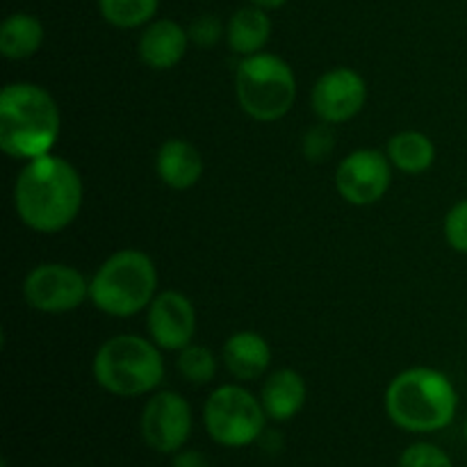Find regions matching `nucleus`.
Listing matches in <instances>:
<instances>
[{"label": "nucleus", "instance_id": "4be33fe9", "mask_svg": "<svg viewBox=\"0 0 467 467\" xmlns=\"http://www.w3.org/2000/svg\"><path fill=\"white\" fill-rule=\"evenodd\" d=\"M397 467H456L451 456L433 442H413L401 451Z\"/></svg>", "mask_w": 467, "mask_h": 467}, {"label": "nucleus", "instance_id": "f3484780", "mask_svg": "<svg viewBox=\"0 0 467 467\" xmlns=\"http://www.w3.org/2000/svg\"><path fill=\"white\" fill-rule=\"evenodd\" d=\"M272 39V18L269 12L255 5H246L233 12L226 23V44L231 53L240 57L263 53Z\"/></svg>", "mask_w": 467, "mask_h": 467}, {"label": "nucleus", "instance_id": "1a4fd4ad", "mask_svg": "<svg viewBox=\"0 0 467 467\" xmlns=\"http://www.w3.org/2000/svg\"><path fill=\"white\" fill-rule=\"evenodd\" d=\"M194 431V413L181 392L155 390L140 415L141 441L155 454L173 456L185 450Z\"/></svg>", "mask_w": 467, "mask_h": 467}, {"label": "nucleus", "instance_id": "4468645a", "mask_svg": "<svg viewBox=\"0 0 467 467\" xmlns=\"http://www.w3.org/2000/svg\"><path fill=\"white\" fill-rule=\"evenodd\" d=\"M205 171L203 155L192 141L171 137L162 141L155 153V173L169 190L185 192L201 182Z\"/></svg>", "mask_w": 467, "mask_h": 467}, {"label": "nucleus", "instance_id": "423d86ee", "mask_svg": "<svg viewBox=\"0 0 467 467\" xmlns=\"http://www.w3.org/2000/svg\"><path fill=\"white\" fill-rule=\"evenodd\" d=\"M295 68L276 53H255L242 57L235 73V99L242 112L258 123H276L296 103Z\"/></svg>", "mask_w": 467, "mask_h": 467}, {"label": "nucleus", "instance_id": "9d476101", "mask_svg": "<svg viewBox=\"0 0 467 467\" xmlns=\"http://www.w3.org/2000/svg\"><path fill=\"white\" fill-rule=\"evenodd\" d=\"M390 158L379 149H356L336 167V190L342 201L356 208L374 205L392 185Z\"/></svg>", "mask_w": 467, "mask_h": 467}, {"label": "nucleus", "instance_id": "39448f33", "mask_svg": "<svg viewBox=\"0 0 467 467\" xmlns=\"http://www.w3.org/2000/svg\"><path fill=\"white\" fill-rule=\"evenodd\" d=\"M158 267L141 249H119L96 267L89 278V301L109 317H135L158 295Z\"/></svg>", "mask_w": 467, "mask_h": 467}, {"label": "nucleus", "instance_id": "2eb2a0df", "mask_svg": "<svg viewBox=\"0 0 467 467\" xmlns=\"http://www.w3.org/2000/svg\"><path fill=\"white\" fill-rule=\"evenodd\" d=\"M258 397L272 422H290L308 401V383L304 374L292 368L274 369L265 377Z\"/></svg>", "mask_w": 467, "mask_h": 467}, {"label": "nucleus", "instance_id": "412c9836", "mask_svg": "<svg viewBox=\"0 0 467 467\" xmlns=\"http://www.w3.org/2000/svg\"><path fill=\"white\" fill-rule=\"evenodd\" d=\"M176 369L192 386H208V383H213L217 379L219 358L214 356V351L210 347L192 342L185 349L178 351Z\"/></svg>", "mask_w": 467, "mask_h": 467}, {"label": "nucleus", "instance_id": "a878e982", "mask_svg": "<svg viewBox=\"0 0 467 467\" xmlns=\"http://www.w3.org/2000/svg\"><path fill=\"white\" fill-rule=\"evenodd\" d=\"M171 467H210V461L203 451L185 447L171 456Z\"/></svg>", "mask_w": 467, "mask_h": 467}, {"label": "nucleus", "instance_id": "aec40b11", "mask_svg": "<svg viewBox=\"0 0 467 467\" xmlns=\"http://www.w3.org/2000/svg\"><path fill=\"white\" fill-rule=\"evenodd\" d=\"M160 0H99L105 23L119 30H140L155 18Z\"/></svg>", "mask_w": 467, "mask_h": 467}, {"label": "nucleus", "instance_id": "393cba45", "mask_svg": "<svg viewBox=\"0 0 467 467\" xmlns=\"http://www.w3.org/2000/svg\"><path fill=\"white\" fill-rule=\"evenodd\" d=\"M331 128L333 126H328V123L319 121L304 135V155L308 162H322L333 153L336 135H333Z\"/></svg>", "mask_w": 467, "mask_h": 467}, {"label": "nucleus", "instance_id": "dca6fc26", "mask_svg": "<svg viewBox=\"0 0 467 467\" xmlns=\"http://www.w3.org/2000/svg\"><path fill=\"white\" fill-rule=\"evenodd\" d=\"M222 360L237 383L263 379L272 368V347L267 337L255 331H237L223 342Z\"/></svg>", "mask_w": 467, "mask_h": 467}, {"label": "nucleus", "instance_id": "6ab92c4d", "mask_svg": "<svg viewBox=\"0 0 467 467\" xmlns=\"http://www.w3.org/2000/svg\"><path fill=\"white\" fill-rule=\"evenodd\" d=\"M386 155L390 158L392 167L409 176H420L436 164V144L427 132L401 130L388 140Z\"/></svg>", "mask_w": 467, "mask_h": 467}, {"label": "nucleus", "instance_id": "cd10ccee", "mask_svg": "<svg viewBox=\"0 0 467 467\" xmlns=\"http://www.w3.org/2000/svg\"><path fill=\"white\" fill-rule=\"evenodd\" d=\"M463 436H465V442H467V418H465V424H463Z\"/></svg>", "mask_w": 467, "mask_h": 467}, {"label": "nucleus", "instance_id": "6e6552de", "mask_svg": "<svg viewBox=\"0 0 467 467\" xmlns=\"http://www.w3.org/2000/svg\"><path fill=\"white\" fill-rule=\"evenodd\" d=\"M23 299L44 315H67L89 301V278L67 263H41L23 278Z\"/></svg>", "mask_w": 467, "mask_h": 467}, {"label": "nucleus", "instance_id": "0eeeda50", "mask_svg": "<svg viewBox=\"0 0 467 467\" xmlns=\"http://www.w3.org/2000/svg\"><path fill=\"white\" fill-rule=\"evenodd\" d=\"M267 413L260 397L240 383L214 388L203 404V427L210 441L226 450H244L263 438Z\"/></svg>", "mask_w": 467, "mask_h": 467}, {"label": "nucleus", "instance_id": "f257e3e1", "mask_svg": "<svg viewBox=\"0 0 467 467\" xmlns=\"http://www.w3.org/2000/svg\"><path fill=\"white\" fill-rule=\"evenodd\" d=\"M14 213L39 235H55L71 226L85 203L80 171L57 153L23 162L12 190Z\"/></svg>", "mask_w": 467, "mask_h": 467}, {"label": "nucleus", "instance_id": "bb28decb", "mask_svg": "<svg viewBox=\"0 0 467 467\" xmlns=\"http://www.w3.org/2000/svg\"><path fill=\"white\" fill-rule=\"evenodd\" d=\"M249 3L255 5V7H263L267 9V12H272V9H281L287 0H249Z\"/></svg>", "mask_w": 467, "mask_h": 467}, {"label": "nucleus", "instance_id": "ddd939ff", "mask_svg": "<svg viewBox=\"0 0 467 467\" xmlns=\"http://www.w3.org/2000/svg\"><path fill=\"white\" fill-rule=\"evenodd\" d=\"M187 27L173 18H153L146 27H141L137 41V55L144 67L153 71H171L185 59L190 48Z\"/></svg>", "mask_w": 467, "mask_h": 467}, {"label": "nucleus", "instance_id": "20e7f679", "mask_svg": "<svg viewBox=\"0 0 467 467\" xmlns=\"http://www.w3.org/2000/svg\"><path fill=\"white\" fill-rule=\"evenodd\" d=\"M164 351L150 337L119 333L96 349L91 374L100 390L121 400L153 395L164 381Z\"/></svg>", "mask_w": 467, "mask_h": 467}, {"label": "nucleus", "instance_id": "a211bd4d", "mask_svg": "<svg viewBox=\"0 0 467 467\" xmlns=\"http://www.w3.org/2000/svg\"><path fill=\"white\" fill-rule=\"evenodd\" d=\"M44 39V23L27 12H14L0 23V55L9 62L35 57Z\"/></svg>", "mask_w": 467, "mask_h": 467}, {"label": "nucleus", "instance_id": "9b49d317", "mask_svg": "<svg viewBox=\"0 0 467 467\" xmlns=\"http://www.w3.org/2000/svg\"><path fill=\"white\" fill-rule=\"evenodd\" d=\"M368 103V82L356 68L333 67L315 80L310 105L315 117L328 126H340L363 112Z\"/></svg>", "mask_w": 467, "mask_h": 467}, {"label": "nucleus", "instance_id": "5701e85b", "mask_svg": "<svg viewBox=\"0 0 467 467\" xmlns=\"http://www.w3.org/2000/svg\"><path fill=\"white\" fill-rule=\"evenodd\" d=\"M442 233H445V242L451 251L467 255V199L447 210Z\"/></svg>", "mask_w": 467, "mask_h": 467}, {"label": "nucleus", "instance_id": "f8f14e48", "mask_svg": "<svg viewBox=\"0 0 467 467\" xmlns=\"http://www.w3.org/2000/svg\"><path fill=\"white\" fill-rule=\"evenodd\" d=\"M149 337L162 351H181L194 342L196 308L181 290H160L146 308Z\"/></svg>", "mask_w": 467, "mask_h": 467}, {"label": "nucleus", "instance_id": "f03ea898", "mask_svg": "<svg viewBox=\"0 0 467 467\" xmlns=\"http://www.w3.org/2000/svg\"><path fill=\"white\" fill-rule=\"evenodd\" d=\"M62 132V112L46 87L9 82L0 91V149L7 158L27 160L53 153Z\"/></svg>", "mask_w": 467, "mask_h": 467}, {"label": "nucleus", "instance_id": "7ed1b4c3", "mask_svg": "<svg viewBox=\"0 0 467 467\" xmlns=\"http://www.w3.org/2000/svg\"><path fill=\"white\" fill-rule=\"evenodd\" d=\"M386 415L406 433H438L451 427L459 413V390L436 368H409L392 377L383 397Z\"/></svg>", "mask_w": 467, "mask_h": 467}, {"label": "nucleus", "instance_id": "b1692460", "mask_svg": "<svg viewBox=\"0 0 467 467\" xmlns=\"http://www.w3.org/2000/svg\"><path fill=\"white\" fill-rule=\"evenodd\" d=\"M187 35H190L192 44L199 48H213L219 41L226 39V26L214 14H201L187 26Z\"/></svg>", "mask_w": 467, "mask_h": 467}]
</instances>
